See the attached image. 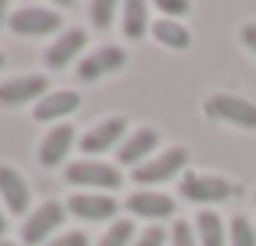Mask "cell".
<instances>
[{"instance_id":"1","label":"cell","mask_w":256,"mask_h":246,"mask_svg":"<svg viewBox=\"0 0 256 246\" xmlns=\"http://www.w3.org/2000/svg\"><path fill=\"white\" fill-rule=\"evenodd\" d=\"M237 191L240 188L234 182H227L220 175H204V172H185L178 182V195L194 204H220L227 198H234Z\"/></svg>"},{"instance_id":"2","label":"cell","mask_w":256,"mask_h":246,"mask_svg":"<svg viewBox=\"0 0 256 246\" xmlns=\"http://www.w3.org/2000/svg\"><path fill=\"white\" fill-rule=\"evenodd\" d=\"M204 117L218 123H234L244 130H256V104L237 94H211L204 101Z\"/></svg>"},{"instance_id":"3","label":"cell","mask_w":256,"mask_h":246,"mask_svg":"<svg viewBox=\"0 0 256 246\" xmlns=\"http://www.w3.org/2000/svg\"><path fill=\"white\" fill-rule=\"evenodd\" d=\"M65 182L68 185H84V188L114 191V188L124 185V175L107 162H72L68 169H65Z\"/></svg>"},{"instance_id":"4","label":"cell","mask_w":256,"mask_h":246,"mask_svg":"<svg viewBox=\"0 0 256 246\" xmlns=\"http://www.w3.org/2000/svg\"><path fill=\"white\" fill-rule=\"evenodd\" d=\"M185 165H188V149L172 146V149H166L162 156L143 162L136 172H133V178H136L140 185H159V182H169V178H175V172H182Z\"/></svg>"},{"instance_id":"5","label":"cell","mask_w":256,"mask_h":246,"mask_svg":"<svg viewBox=\"0 0 256 246\" xmlns=\"http://www.w3.org/2000/svg\"><path fill=\"white\" fill-rule=\"evenodd\" d=\"M6 23H10V29L16 36H49V32H56L62 26V16L52 10H42V6H23Z\"/></svg>"},{"instance_id":"6","label":"cell","mask_w":256,"mask_h":246,"mask_svg":"<svg viewBox=\"0 0 256 246\" xmlns=\"http://www.w3.org/2000/svg\"><path fill=\"white\" fill-rule=\"evenodd\" d=\"M65 221V208L62 204H56V201H49V204H42L39 211H32L30 217H26V224H23V243L26 246H36V243H42L46 237L52 234V230L58 227V224Z\"/></svg>"},{"instance_id":"7","label":"cell","mask_w":256,"mask_h":246,"mask_svg":"<svg viewBox=\"0 0 256 246\" xmlns=\"http://www.w3.org/2000/svg\"><path fill=\"white\" fill-rule=\"evenodd\" d=\"M126 65V52L120 45H104L94 55H88L78 62V78L82 81H98L100 75H110V71H120Z\"/></svg>"},{"instance_id":"8","label":"cell","mask_w":256,"mask_h":246,"mask_svg":"<svg viewBox=\"0 0 256 246\" xmlns=\"http://www.w3.org/2000/svg\"><path fill=\"white\" fill-rule=\"evenodd\" d=\"M49 94V81L42 75H26V78H13V81L0 84V104H26V101H42Z\"/></svg>"},{"instance_id":"9","label":"cell","mask_w":256,"mask_h":246,"mask_svg":"<svg viewBox=\"0 0 256 246\" xmlns=\"http://www.w3.org/2000/svg\"><path fill=\"white\" fill-rule=\"evenodd\" d=\"M72 146H75V130H72L68 123L52 126V130L46 133L42 146H39V162H42L46 169H56V165L65 162V156L72 152Z\"/></svg>"},{"instance_id":"10","label":"cell","mask_w":256,"mask_h":246,"mask_svg":"<svg viewBox=\"0 0 256 246\" xmlns=\"http://www.w3.org/2000/svg\"><path fill=\"white\" fill-rule=\"evenodd\" d=\"M0 198L10 214H26V208H30V185L10 165H0Z\"/></svg>"},{"instance_id":"11","label":"cell","mask_w":256,"mask_h":246,"mask_svg":"<svg viewBox=\"0 0 256 246\" xmlns=\"http://www.w3.org/2000/svg\"><path fill=\"white\" fill-rule=\"evenodd\" d=\"M78 107H82V94H75V91H52L42 101H36L32 117L42 123H52V120H62V117L75 114Z\"/></svg>"},{"instance_id":"12","label":"cell","mask_w":256,"mask_h":246,"mask_svg":"<svg viewBox=\"0 0 256 246\" xmlns=\"http://www.w3.org/2000/svg\"><path fill=\"white\" fill-rule=\"evenodd\" d=\"M126 208H130V214H136V217L162 221V217L175 214V198L162 195V191H136V195H130Z\"/></svg>"},{"instance_id":"13","label":"cell","mask_w":256,"mask_h":246,"mask_svg":"<svg viewBox=\"0 0 256 246\" xmlns=\"http://www.w3.org/2000/svg\"><path fill=\"white\" fill-rule=\"evenodd\" d=\"M124 136H126V120L124 117H110V120L98 123L94 130H88L82 136V152H91V156L94 152H104L110 146H117Z\"/></svg>"},{"instance_id":"14","label":"cell","mask_w":256,"mask_h":246,"mask_svg":"<svg viewBox=\"0 0 256 246\" xmlns=\"http://www.w3.org/2000/svg\"><path fill=\"white\" fill-rule=\"evenodd\" d=\"M68 211L82 221H107V217L117 214V201L98 191H84V195L68 198Z\"/></svg>"},{"instance_id":"15","label":"cell","mask_w":256,"mask_h":246,"mask_svg":"<svg viewBox=\"0 0 256 246\" xmlns=\"http://www.w3.org/2000/svg\"><path fill=\"white\" fill-rule=\"evenodd\" d=\"M84 45H88V32L84 29L62 32V36L46 49V65H49V68H65V65H72L78 58V52H82Z\"/></svg>"},{"instance_id":"16","label":"cell","mask_w":256,"mask_h":246,"mask_svg":"<svg viewBox=\"0 0 256 246\" xmlns=\"http://www.w3.org/2000/svg\"><path fill=\"white\" fill-rule=\"evenodd\" d=\"M156 146H159V133L150 130V126H143V130L130 133V139H124V146L117 149V159H120V165H136L140 169L143 159L150 156Z\"/></svg>"},{"instance_id":"17","label":"cell","mask_w":256,"mask_h":246,"mask_svg":"<svg viewBox=\"0 0 256 246\" xmlns=\"http://www.w3.org/2000/svg\"><path fill=\"white\" fill-rule=\"evenodd\" d=\"M194 237H198L201 246H227V230H224L220 214L198 211V217H194Z\"/></svg>"},{"instance_id":"18","label":"cell","mask_w":256,"mask_h":246,"mask_svg":"<svg viewBox=\"0 0 256 246\" xmlns=\"http://www.w3.org/2000/svg\"><path fill=\"white\" fill-rule=\"evenodd\" d=\"M152 36H156V42L169 45V49H188V45H192L188 29L182 23H175V19H159V23L152 26Z\"/></svg>"},{"instance_id":"19","label":"cell","mask_w":256,"mask_h":246,"mask_svg":"<svg viewBox=\"0 0 256 246\" xmlns=\"http://www.w3.org/2000/svg\"><path fill=\"white\" fill-rule=\"evenodd\" d=\"M150 6L143 3V0H130V3L124 6V36L126 39H140L146 32V26H150Z\"/></svg>"},{"instance_id":"20","label":"cell","mask_w":256,"mask_h":246,"mask_svg":"<svg viewBox=\"0 0 256 246\" xmlns=\"http://www.w3.org/2000/svg\"><path fill=\"white\" fill-rule=\"evenodd\" d=\"M227 243L230 246H256V230L246 217H234L230 230H227Z\"/></svg>"},{"instance_id":"21","label":"cell","mask_w":256,"mask_h":246,"mask_svg":"<svg viewBox=\"0 0 256 246\" xmlns=\"http://www.w3.org/2000/svg\"><path fill=\"white\" fill-rule=\"evenodd\" d=\"M133 240V224L130 221H117L104 237L98 240V246H130Z\"/></svg>"},{"instance_id":"22","label":"cell","mask_w":256,"mask_h":246,"mask_svg":"<svg viewBox=\"0 0 256 246\" xmlns=\"http://www.w3.org/2000/svg\"><path fill=\"white\" fill-rule=\"evenodd\" d=\"M114 13H117V3H114V0H98V3H91V23L98 26V29H107V26L114 23Z\"/></svg>"},{"instance_id":"23","label":"cell","mask_w":256,"mask_h":246,"mask_svg":"<svg viewBox=\"0 0 256 246\" xmlns=\"http://www.w3.org/2000/svg\"><path fill=\"white\" fill-rule=\"evenodd\" d=\"M172 246H201V243L188 224H175L172 227Z\"/></svg>"},{"instance_id":"24","label":"cell","mask_w":256,"mask_h":246,"mask_svg":"<svg viewBox=\"0 0 256 246\" xmlns=\"http://www.w3.org/2000/svg\"><path fill=\"white\" fill-rule=\"evenodd\" d=\"M136 246H166V230L162 227H150L143 237L136 240Z\"/></svg>"},{"instance_id":"25","label":"cell","mask_w":256,"mask_h":246,"mask_svg":"<svg viewBox=\"0 0 256 246\" xmlns=\"http://www.w3.org/2000/svg\"><path fill=\"white\" fill-rule=\"evenodd\" d=\"M49 246H91V243H88V234L75 230V234H65V237H58V240H52Z\"/></svg>"},{"instance_id":"26","label":"cell","mask_w":256,"mask_h":246,"mask_svg":"<svg viewBox=\"0 0 256 246\" xmlns=\"http://www.w3.org/2000/svg\"><path fill=\"white\" fill-rule=\"evenodd\" d=\"M159 10L162 13H172V16H178V13H188V3L185 0H159Z\"/></svg>"},{"instance_id":"27","label":"cell","mask_w":256,"mask_h":246,"mask_svg":"<svg viewBox=\"0 0 256 246\" xmlns=\"http://www.w3.org/2000/svg\"><path fill=\"white\" fill-rule=\"evenodd\" d=\"M240 39H244V45L256 55V23H246L244 29H240Z\"/></svg>"},{"instance_id":"28","label":"cell","mask_w":256,"mask_h":246,"mask_svg":"<svg viewBox=\"0 0 256 246\" xmlns=\"http://www.w3.org/2000/svg\"><path fill=\"white\" fill-rule=\"evenodd\" d=\"M4 16H6V3L0 0V26H4Z\"/></svg>"},{"instance_id":"29","label":"cell","mask_w":256,"mask_h":246,"mask_svg":"<svg viewBox=\"0 0 256 246\" xmlns=\"http://www.w3.org/2000/svg\"><path fill=\"white\" fill-rule=\"evenodd\" d=\"M4 230H6V221H4V214H0V237H4Z\"/></svg>"},{"instance_id":"30","label":"cell","mask_w":256,"mask_h":246,"mask_svg":"<svg viewBox=\"0 0 256 246\" xmlns=\"http://www.w3.org/2000/svg\"><path fill=\"white\" fill-rule=\"evenodd\" d=\"M0 246H16V243H6V240H0Z\"/></svg>"},{"instance_id":"31","label":"cell","mask_w":256,"mask_h":246,"mask_svg":"<svg viewBox=\"0 0 256 246\" xmlns=\"http://www.w3.org/2000/svg\"><path fill=\"white\" fill-rule=\"evenodd\" d=\"M4 62H6V58H4V52H0V68H4Z\"/></svg>"}]
</instances>
